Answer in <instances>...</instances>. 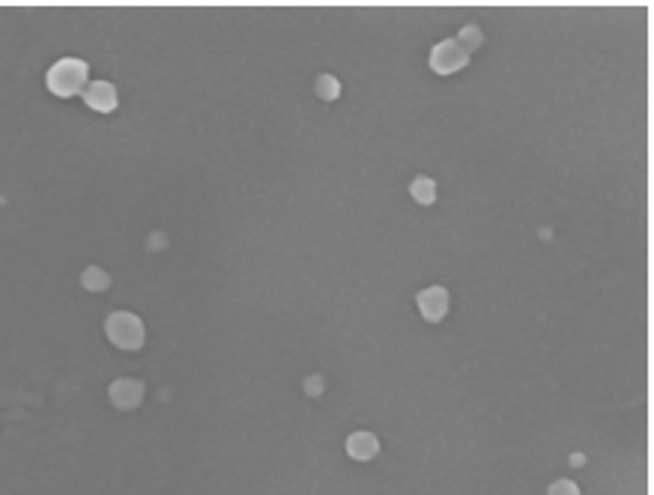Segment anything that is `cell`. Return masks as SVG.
Returning <instances> with one entry per match:
<instances>
[{
    "label": "cell",
    "instance_id": "obj_11",
    "mask_svg": "<svg viewBox=\"0 0 654 495\" xmlns=\"http://www.w3.org/2000/svg\"><path fill=\"white\" fill-rule=\"evenodd\" d=\"M314 90H317V96H320V99L332 101V99L341 96V81L332 78V75H320L317 84H314Z\"/></svg>",
    "mask_w": 654,
    "mask_h": 495
},
{
    "label": "cell",
    "instance_id": "obj_1",
    "mask_svg": "<svg viewBox=\"0 0 654 495\" xmlns=\"http://www.w3.org/2000/svg\"><path fill=\"white\" fill-rule=\"evenodd\" d=\"M45 84L48 90L60 99H69L75 93H84L87 87V63L78 60V57H63L57 60L51 69L45 75Z\"/></svg>",
    "mask_w": 654,
    "mask_h": 495
},
{
    "label": "cell",
    "instance_id": "obj_12",
    "mask_svg": "<svg viewBox=\"0 0 654 495\" xmlns=\"http://www.w3.org/2000/svg\"><path fill=\"white\" fill-rule=\"evenodd\" d=\"M550 495H580V487H576L574 480H556V484L550 487Z\"/></svg>",
    "mask_w": 654,
    "mask_h": 495
},
{
    "label": "cell",
    "instance_id": "obj_6",
    "mask_svg": "<svg viewBox=\"0 0 654 495\" xmlns=\"http://www.w3.org/2000/svg\"><path fill=\"white\" fill-rule=\"evenodd\" d=\"M111 400L120 409H135L137 403L144 400V385L137 382V379H117L114 385H111Z\"/></svg>",
    "mask_w": 654,
    "mask_h": 495
},
{
    "label": "cell",
    "instance_id": "obj_8",
    "mask_svg": "<svg viewBox=\"0 0 654 495\" xmlns=\"http://www.w3.org/2000/svg\"><path fill=\"white\" fill-rule=\"evenodd\" d=\"M409 194L416 203H421V206H431V203L436 200V182L431 180V176H416V180L409 182Z\"/></svg>",
    "mask_w": 654,
    "mask_h": 495
},
{
    "label": "cell",
    "instance_id": "obj_9",
    "mask_svg": "<svg viewBox=\"0 0 654 495\" xmlns=\"http://www.w3.org/2000/svg\"><path fill=\"white\" fill-rule=\"evenodd\" d=\"M81 284H84L87 289H93V293H102V289L111 287V277H108L105 269H99V265H90V269H84Z\"/></svg>",
    "mask_w": 654,
    "mask_h": 495
},
{
    "label": "cell",
    "instance_id": "obj_10",
    "mask_svg": "<svg viewBox=\"0 0 654 495\" xmlns=\"http://www.w3.org/2000/svg\"><path fill=\"white\" fill-rule=\"evenodd\" d=\"M457 45H460L463 51H467V54H469V51H478V48L484 45V33L478 30L475 24H467V27H463V30L457 33Z\"/></svg>",
    "mask_w": 654,
    "mask_h": 495
},
{
    "label": "cell",
    "instance_id": "obj_13",
    "mask_svg": "<svg viewBox=\"0 0 654 495\" xmlns=\"http://www.w3.org/2000/svg\"><path fill=\"white\" fill-rule=\"evenodd\" d=\"M305 391H308V394H320V391H323V382H320V376H314V379H308V382H305Z\"/></svg>",
    "mask_w": 654,
    "mask_h": 495
},
{
    "label": "cell",
    "instance_id": "obj_7",
    "mask_svg": "<svg viewBox=\"0 0 654 495\" xmlns=\"http://www.w3.org/2000/svg\"><path fill=\"white\" fill-rule=\"evenodd\" d=\"M347 453L353 456V460L364 463V460H374L376 453H380V439H376L374 433H364V430H359V433H353L347 439Z\"/></svg>",
    "mask_w": 654,
    "mask_h": 495
},
{
    "label": "cell",
    "instance_id": "obj_2",
    "mask_svg": "<svg viewBox=\"0 0 654 495\" xmlns=\"http://www.w3.org/2000/svg\"><path fill=\"white\" fill-rule=\"evenodd\" d=\"M105 332L111 337V344L120 346V349H141L144 346V340H147V328L141 322V316H135L129 311H117V313H111L108 316V322H105Z\"/></svg>",
    "mask_w": 654,
    "mask_h": 495
},
{
    "label": "cell",
    "instance_id": "obj_4",
    "mask_svg": "<svg viewBox=\"0 0 654 495\" xmlns=\"http://www.w3.org/2000/svg\"><path fill=\"white\" fill-rule=\"evenodd\" d=\"M419 311H421V316L427 322H439L443 316L448 313V289L445 287H427V289H421L419 293Z\"/></svg>",
    "mask_w": 654,
    "mask_h": 495
},
{
    "label": "cell",
    "instance_id": "obj_5",
    "mask_svg": "<svg viewBox=\"0 0 654 495\" xmlns=\"http://www.w3.org/2000/svg\"><path fill=\"white\" fill-rule=\"evenodd\" d=\"M84 101L99 113H111L120 105V96H117V87L111 81H93L84 87Z\"/></svg>",
    "mask_w": 654,
    "mask_h": 495
},
{
    "label": "cell",
    "instance_id": "obj_3",
    "mask_svg": "<svg viewBox=\"0 0 654 495\" xmlns=\"http://www.w3.org/2000/svg\"><path fill=\"white\" fill-rule=\"evenodd\" d=\"M469 63V54L457 45V39H443L431 51V69L436 75H455Z\"/></svg>",
    "mask_w": 654,
    "mask_h": 495
}]
</instances>
